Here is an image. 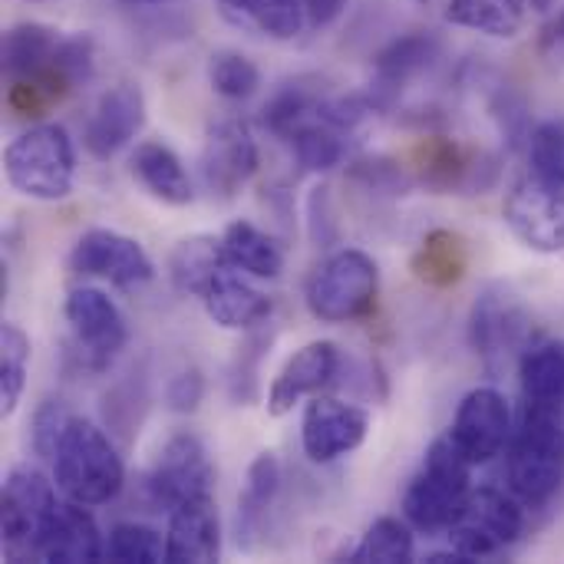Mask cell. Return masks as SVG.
Instances as JSON below:
<instances>
[{
	"label": "cell",
	"instance_id": "6da1fadb",
	"mask_svg": "<svg viewBox=\"0 0 564 564\" xmlns=\"http://www.w3.org/2000/svg\"><path fill=\"white\" fill-rule=\"evenodd\" d=\"M53 482L63 499L79 506H106L126 486V466L102 426L73 416L53 456Z\"/></svg>",
	"mask_w": 564,
	"mask_h": 564
},
{
	"label": "cell",
	"instance_id": "7a4b0ae2",
	"mask_svg": "<svg viewBox=\"0 0 564 564\" xmlns=\"http://www.w3.org/2000/svg\"><path fill=\"white\" fill-rule=\"evenodd\" d=\"M3 175L13 192L33 202H63L76 182V149L63 126L40 122L3 149Z\"/></svg>",
	"mask_w": 564,
	"mask_h": 564
},
{
	"label": "cell",
	"instance_id": "3957f363",
	"mask_svg": "<svg viewBox=\"0 0 564 564\" xmlns=\"http://www.w3.org/2000/svg\"><path fill=\"white\" fill-rule=\"evenodd\" d=\"M473 463L453 446L449 436L426 449L420 473L403 492V519L416 532H449L473 492Z\"/></svg>",
	"mask_w": 564,
	"mask_h": 564
},
{
	"label": "cell",
	"instance_id": "277c9868",
	"mask_svg": "<svg viewBox=\"0 0 564 564\" xmlns=\"http://www.w3.org/2000/svg\"><path fill=\"white\" fill-rule=\"evenodd\" d=\"M469 344L489 377H502L535 344L532 311L502 281L486 284L469 311Z\"/></svg>",
	"mask_w": 564,
	"mask_h": 564
},
{
	"label": "cell",
	"instance_id": "5b68a950",
	"mask_svg": "<svg viewBox=\"0 0 564 564\" xmlns=\"http://www.w3.org/2000/svg\"><path fill=\"white\" fill-rule=\"evenodd\" d=\"M380 294V268L360 248L330 254L307 284V311L321 324H350L373 311Z\"/></svg>",
	"mask_w": 564,
	"mask_h": 564
},
{
	"label": "cell",
	"instance_id": "8992f818",
	"mask_svg": "<svg viewBox=\"0 0 564 564\" xmlns=\"http://www.w3.org/2000/svg\"><path fill=\"white\" fill-rule=\"evenodd\" d=\"M56 482L33 466H17L0 492V545L7 562H40V539L56 512Z\"/></svg>",
	"mask_w": 564,
	"mask_h": 564
},
{
	"label": "cell",
	"instance_id": "52a82bcc",
	"mask_svg": "<svg viewBox=\"0 0 564 564\" xmlns=\"http://www.w3.org/2000/svg\"><path fill=\"white\" fill-rule=\"evenodd\" d=\"M525 532V506L502 489H473L449 525V545L469 562H486L512 549Z\"/></svg>",
	"mask_w": 564,
	"mask_h": 564
},
{
	"label": "cell",
	"instance_id": "ba28073f",
	"mask_svg": "<svg viewBox=\"0 0 564 564\" xmlns=\"http://www.w3.org/2000/svg\"><path fill=\"white\" fill-rule=\"evenodd\" d=\"M63 317L69 324L79 364L93 373L109 370V364L129 344V327L122 311L99 288H73L63 304Z\"/></svg>",
	"mask_w": 564,
	"mask_h": 564
},
{
	"label": "cell",
	"instance_id": "9c48e42d",
	"mask_svg": "<svg viewBox=\"0 0 564 564\" xmlns=\"http://www.w3.org/2000/svg\"><path fill=\"white\" fill-rule=\"evenodd\" d=\"M145 489L149 499L165 512H172L188 499L215 496V466L205 443L195 433H175L162 446L155 466L149 469Z\"/></svg>",
	"mask_w": 564,
	"mask_h": 564
},
{
	"label": "cell",
	"instance_id": "30bf717a",
	"mask_svg": "<svg viewBox=\"0 0 564 564\" xmlns=\"http://www.w3.org/2000/svg\"><path fill=\"white\" fill-rule=\"evenodd\" d=\"M502 218L509 231L539 254L564 251V185L529 175L512 185Z\"/></svg>",
	"mask_w": 564,
	"mask_h": 564
},
{
	"label": "cell",
	"instance_id": "8fae6325",
	"mask_svg": "<svg viewBox=\"0 0 564 564\" xmlns=\"http://www.w3.org/2000/svg\"><path fill=\"white\" fill-rule=\"evenodd\" d=\"M69 271L79 278H99L116 288H142L155 278L149 251L112 228H89L69 251Z\"/></svg>",
	"mask_w": 564,
	"mask_h": 564
},
{
	"label": "cell",
	"instance_id": "7c38bea8",
	"mask_svg": "<svg viewBox=\"0 0 564 564\" xmlns=\"http://www.w3.org/2000/svg\"><path fill=\"white\" fill-rule=\"evenodd\" d=\"M258 142L245 119H218L202 145V182L215 198H235L258 172Z\"/></svg>",
	"mask_w": 564,
	"mask_h": 564
},
{
	"label": "cell",
	"instance_id": "4fadbf2b",
	"mask_svg": "<svg viewBox=\"0 0 564 564\" xmlns=\"http://www.w3.org/2000/svg\"><path fill=\"white\" fill-rule=\"evenodd\" d=\"M449 440H453V446L473 466H482V463L496 459L509 446V440H512V410H509V400L496 387L469 390L463 397L456 416H453Z\"/></svg>",
	"mask_w": 564,
	"mask_h": 564
},
{
	"label": "cell",
	"instance_id": "5bb4252c",
	"mask_svg": "<svg viewBox=\"0 0 564 564\" xmlns=\"http://www.w3.org/2000/svg\"><path fill=\"white\" fill-rule=\"evenodd\" d=\"M370 433V413L334 397H314L301 416V446L311 463H337L364 446Z\"/></svg>",
	"mask_w": 564,
	"mask_h": 564
},
{
	"label": "cell",
	"instance_id": "9a60e30c",
	"mask_svg": "<svg viewBox=\"0 0 564 564\" xmlns=\"http://www.w3.org/2000/svg\"><path fill=\"white\" fill-rule=\"evenodd\" d=\"M145 126V96L135 83L109 86L83 126V149L96 162L116 159Z\"/></svg>",
	"mask_w": 564,
	"mask_h": 564
},
{
	"label": "cell",
	"instance_id": "2e32d148",
	"mask_svg": "<svg viewBox=\"0 0 564 564\" xmlns=\"http://www.w3.org/2000/svg\"><path fill=\"white\" fill-rule=\"evenodd\" d=\"M482 172H496V159L469 152L453 139L430 135L416 145V182H423L436 195L486 192L496 178Z\"/></svg>",
	"mask_w": 564,
	"mask_h": 564
},
{
	"label": "cell",
	"instance_id": "e0dca14e",
	"mask_svg": "<svg viewBox=\"0 0 564 564\" xmlns=\"http://www.w3.org/2000/svg\"><path fill=\"white\" fill-rule=\"evenodd\" d=\"M440 36L433 30H410L397 40H390L373 56V79H370V102L373 109H387L406 83L423 76L440 59Z\"/></svg>",
	"mask_w": 564,
	"mask_h": 564
},
{
	"label": "cell",
	"instance_id": "ac0fdd59",
	"mask_svg": "<svg viewBox=\"0 0 564 564\" xmlns=\"http://www.w3.org/2000/svg\"><path fill=\"white\" fill-rule=\"evenodd\" d=\"M340 370V350L334 340H311L294 357L281 367L268 390V413L271 416H288L304 397H314L327 383H334Z\"/></svg>",
	"mask_w": 564,
	"mask_h": 564
},
{
	"label": "cell",
	"instance_id": "d6986e66",
	"mask_svg": "<svg viewBox=\"0 0 564 564\" xmlns=\"http://www.w3.org/2000/svg\"><path fill=\"white\" fill-rule=\"evenodd\" d=\"M221 558V519L215 496H198L169 512L165 562L212 564Z\"/></svg>",
	"mask_w": 564,
	"mask_h": 564
},
{
	"label": "cell",
	"instance_id": "ffe728a7",
	"mask_svg": "<svg viewBox=\"0 0 564 564\" xmlns=\"http://www.w3.org/2000/svg\"><path fill=\"white\" fill-rule=\"evenodd\" d=\"M106 558V539L89 516V506L59 502L43 539H40V562L50 564H93Z\"/></svg>",
	"mask_w": 564,
	"mask_h": 564
},
{
	"label": "cell",
	"instance_id": "44dd1931",
	"mask_svg": "<svg viewBox=\"0 0 564 564\" xmlns=\"http://www.w3.org/2000/svg\"><path fill=\"white\" fill-rule=\"evenodd\" d=\"M129 169H132V178L162 205H172V208H182V205H192L195 198V188H192V178L182 165V159L175 155L172 145L159 142V139H145L135 145V152L129 155Z\"/></svg>",
	"mask_w": 564,
	"mask_h": 564
},
{
	"label": "cell",
	"instance_id": "7402d4cb",
	"mask_svg": "<svg viewBox=\"0 0 564 564\" xmlns=\"http://www.w3.org/2000/svg\"><path fill=\"white\" fill-rule=\"evenodd\" d=\"M202 304H205V314L225 330H251L271 317V297L231 271H221L215 278Z\"/></svg>",
	"mask_w": 564,
	"mask_h": 564
},
{
	"label": "cell",
	"instance_id": "603a6c76",
	"mask_svg": "<svg viewBox=\"0 0 564 564\" xmlns=\"http://www.w3.org/2000/svg\"><path fill=\"white\" fill-rule=\"evenodd\" d=\"M469 261H473V251H469V241L459 231L433 228V231L423 235L420 248L413 251L410 271H413V278L420 284L443 291V288H456L466 278Z\"/></svg>",
	"mask_w": 564,
	"mask_h": 564
},
{
	"label": "cell",
	"instance_id": "cb8c5ba5",
	"mask_svg": "<svg viewBox=\"0 0 564 564\" xmlns=\"http://www.w3.org/2000/svg\"><path fill=\"white\" fill-rule=\"evenodd\" d=\"M281 482H284V473H281L278 453H271V449L258 453L248 466L245 492L238 496V545H245V549L254 545L271 506L278 502Z\"/></svg>",
	"mask_w": 564,
	"mask_h": 564
},
{
	"label": "cell",
	"instance_id": "d4e9b609",
	"mask_svg": "<svg viewBox=\"0 0 564 564\" xmlns=\"http://www.w3.org/2000/svg\"><path fill=\"white\" fill-rule=\"evenodd\" d=\"M228 258L221 248V238L212 235H192L182 238L169 254V281L178 294L205 297V291L215 284L221 271H228Z\"/></svg>",
	"mask_w": 564,
	"mask_h": 564
},
{
	"label": "cell",
	"instance_id": "484cf974",
	"mask_svg": "<svg viewBox=\"0 0 564 564\" xmlns=\"http://www.w3.org/2000/svg\"><path fill=\"white\" fill-rule=\"evenodd\" d=\"M509 453L564 469V403L525 400L522 420L509 440Z\"/></svg>",
	"mask_w": 564,
	"mask_h": 564
},
{
	"label": "cell",
	"instance_id": "4316f807",
	"mask_svg": "<svg viewBox=\"0 0 564 564\" xmlns=\"http://www.w3.org/2000/svg\"><path fill=\"white\" fill-rule=\"evenodd\" d=\"M218 10L228 23L281 43L294 40L307 26L301 0H218Z\"/></svg>",
	"mask_w": 564,
	"mask_h": 564
},
{
	"label": "cell",
	"instance_id": "83f0119b",
	"mask_svg": "<svg viewBox=\"0 0 564 564\" xmlns=\"http://www.w3.org/2000/svg\"><path fill=\"white\" fill-rule=\"evenodd\" d=\"M225 258L235 271H245L261 281H274L284 271V248L254 221L238 218L221 235Z\"/></svg>",
	"mask_w": 564,
	"mask_h": 564
},
{
	"label": "cell",
	"instance_id": "f1b7e54d",
	"mask_svg": "<svg viewBox=\"0 0 564 564\" xmlns=\"http://www.w3.org/2000/svg\"><path fill=\"white\" fill-rule=\"evenodd\" d=\"M59 40H63L59 30L36 23V20H23V23L7 26V33H3V73H7V79L17 83V79L40 76L50 66Z\"/></svg>",
	"mask_w": 564,
	"mask_h": 564
},
{
	"label": "cell",
	"instance_id": "f546056e",
	"mask_svg": "<svg viewBox=\"0 0 564 564\" xmlns=\"http://www.w3.org/2000/svg\"><path fill=\"white\" fill-rule=\"evenodd\" d=\"M532 13V0H449L446 20L496 40H516Z\"/></svg>",
	"mask_w": 564,
	"mask_h": 564
},
{
	"label": "cell",
	"instance_id": "4dcf8cb0",
	"mask_svg": "<svg viewBox=\"0 0 564 564\" xmlns=\"http://www.w3.org/2000/svg\"><path fill=\"white\" fill-rule=\"evenodd\" d=\"M324 96H327V89L311 76H297V79L281 83L264 106L268 132H274L278 139H288L297 126H304L317 116Z\"/></svg>",
	"mask_w": 564,
	"mask_h": 564
},
{
	"label": "cell",
	"instance_id": "1f68e13d",
	"mask_svg": "<svg viewBox=\"0 0 564 564\" xmlns=\"http://www.w3.org/2000/svg\"><path fill=\"white\" fill-rule=\"evenodd\" d=\"M525 400L564 403V340H535L519 360Z\"/></svg>",
	"mask_w": 564,
	"mask_h": 564
},
{
	"label": "cell",
	"instance_id": "d6a6232c",
	"mask_svg": "<svg viewBox=\"0 0 564 564\" xmlns=\"http://www.w3.org/2000/svg\"><path fill=\"white\" fill-rule=\"evenodd\" d=\"M413 525L406 519H397V516H383L377 519L360 545L350 552V562L357 564H406L413 562L416 555V539H413Z\"/></svg>",
	"mask_w": 564,
	"mask_h": 564
},
{
	"label": "cell",
	"instance_id": "836d02e7",
	"mask_svg": "<svg viewBox=\"0 0 564 564\" xmlns=\"http://www.w3.org/2000/svg\"><path fill=\"white\" fill-rule=\"evenodd\" d=\"M344 139H347V132H340L330 122H324L321 116H314L311 122L297 126L284 142H291L294 159L304 172L321 175V172H330L344 162V155H347Z\"/></svg>",
	"mask_w": 564,
	"mask_h": 564
},
{
	"label": "cell",
	"instance_id": "e575fe53",
	"mask_svg": "<svg viewBox=\"0 0 564 564\" xmlns=\"http://www.w3.org/2000/svg\"><path fill=\"white\" fill-rule=\"evenodd\" d=\"M30 337L20 324L3 321L0 327V413L13 416L23 390H26V373H30Z\"/></svg>",
	"mask_w": 564,
	"mask_h": 564
},
{
	"label": "cell",
	"instance_id": "d590c367",
	"mask_svg": "<svg viewBox=\"0 0 564 564\" xmlns=\"http://www.w3.org/2000/svg\"><path fill=\"white\" fill-rule=\"evenodd\" d=\"M264 324H258V327L248 330V337L238 344L235 360L228 367V397L238 406H251L258 400V390H261V380H258L261 360L268 357V350L274 344V330H264Z\"/></svg>",
	"mask_w": 564,
	"mask_h": 564
},
{
	"label": "cell",
	"instance_id": "8d00e7d4",
	"mask_svg": "<svg viewBox=\"0 0 564 564\" xmlns=\"http://www.w3.org/2000/svg\"><path fill=\"white\" fill-rule=\"evenodd\" d=\"M208 83L221 99L241 102L258 93L261 86V69L251 56L241 50H215L208 56Z\"/></svg>",
	"mask_w": 564,
	"mask_h": 564
},
{
	"label": "cell",
	"instance_id": "74e56055",
	"mask_svg": "<svg viewBox=\"0 0 564 564\" xmlns=\"http://www.w3.org/2000/svg\"><path fill=\"white\" fill-rule=\"evenodd\" d=\"M106 562L162 564L165 562V535L139 522H119L106 535Z\"/></svg>",
	"mask_w": 564,
	"mask_h": 564
},
{
	"label": "cell",
	"instance_id": "f35d334b",
	"mask_svg": "<svg viewBox=\"0 0 564 564\" xmlns=\"http://www.w3.org/2000/svg\"><path fill=\"white\" fill-rule=\"evenodd\" d=\"M532 175L564 185V119H545L532 129L529 139Z\"/></svg>",
	"mask_w": 564,
	"mask_h": 564
},
{
	"label": "cell",
	"instance_id": "ab89813d",
	"mask_svg": "<svg viewBox=\"0 0 564 564\" xmlns=\"http://www.w3.org/2000/svg\"><path fill=\"white\" fill-rule=\"evenodd\" d=\"M73 416L66 413V403L63 400H43L36 410H33V420H30V446L40 459H53L56 456V446L63 440V430Z\"/></svg>",
	"mask_w": 564,
	"mask_h": 564
},
{
	"label": "cell",
	"instance_id": "60d3db41",
	"mask_svg": "<svg viewBox=\"0 0 564 564\" xmlns=\"http://www.w3.org/2000/svg\"><path fill=\"white\" fill-rule=\"evenodd\" d=\"M350 175L357 182H364L370 192H383V195H406L416 182V175H410L393 159H360V162H354Z\"/></svg>",
	"mask_w": 564,
	"mask_h": 564
},
{
	"label": "cell",
	"instance_id": "b9f144b4",
	"mask_svg": "<svg viewBox=\"0 0 564 564\" xmlns=\"http://www.w3.org/2000/svg\"><path fill=\"white\" fill-rule=\"evenodd\" d=\"M202 400H205V377L195 367L178 370L165 387V403L172 413H195Z\"/></svg>",
	"mask_w": 564,
	"mask_h": 564
},
{
	"label": "cell",
	"instance_id": "7bdbcfd3",
	"mask_svg": "<svg viewBox=\"0 0 564 564\" xmlns=\"http://www.w3.org/2000/svg\"><path fill=\"white\" fill-rule=\"evenodd\" d=\"M304 7V17H307V26L314 30H324L330 23H337L347 10V0H301Z\"/></svg>",
	"mask_w": 564,
	"mask_h": 564
},
{
	"label": "cell",
	"instance_id": "ee69618b",
	"mask_svg": "<svg viewBox=\"0 0 564 564\" xmlns=\"http://www.w3.org/2000/svg\"><path fill=\"white\" fill-rule=\"evenodd\" d=\"M542 46H545V50H558V46H564V7L558 10V17L545 26Z\"/></svg>",
	"mask_w": 564,
	"mask_h": 564
},
{
	"label": "cell",
	"instance_id": "f6af8a7d",
	"mask_svg": "<svg viewBox=\"0 0 564 564\" xmlns=\"http://www.w3.org/2000/svg\"><path fill=\"white\" fill-rule=\"evenodd\" d=\"M426 562L430 564H473L463 552H456L453 545H449V552H433V555H426Z\"/></svg>",
	"mask_w": 564,
	"mask_h": 564
},
{
	"label": "cell",
	"instance_id": "bcb514c9",
	"mask_svg": "<svg viewBox=\"0 0 564 564\" xmlns=\"http://www.w3.org/2000/svg\"><path fill=\"white\" fill-rule=\"evenodd\" d=\"M552 3H555V0H532V10L545 13V10H552Z\"/></svg>",
	"mask_w": 564,
	"mask_h": 564
},
{
	"label": "cell",
	"instance_id": "7dc6e473",
	"mask_svg": "<svg viewBox=\"0 0 564 564\" xmlns=\"http://www.w3.org/2000/svg\"><path fill=\"white\" fill-rule=\"evenodd\" d=\"M119 3H165V0H119Z\"/></svg>",
	"mask_w": 564,
	"mask_h": 564
},
{
	"label": "cell",
	"instance_id": "c3c4849f",
	"mask_svg": "<svg viewBox=\"0 0 564 564\" xmlns=\"http://www.w3.org/2000/svg\"><path fill=\"white\" fill-rule=\"evenodd\" d=\"M416 3H430V0H416Z\"/></svg>",
	"mask_w": 564,
	"mask_h": 564
}]
</instances>
